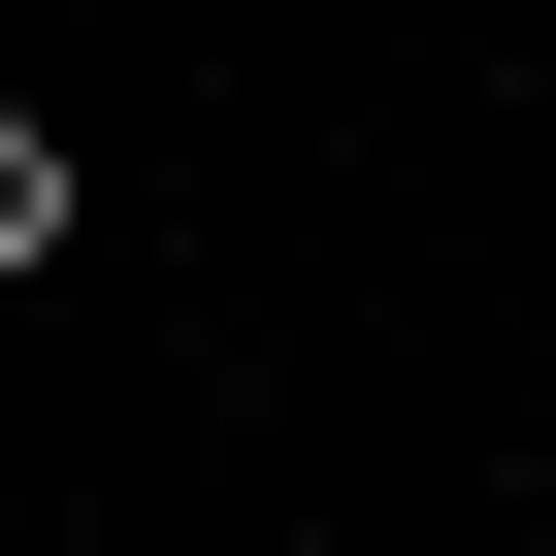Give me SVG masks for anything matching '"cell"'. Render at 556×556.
Here are the masks:
<instances>
[{
    "label": "cell",
    "instance_id": "1",
    "mask_svg": "<svg viewBox=\"0 0 556 556\" xmlns=\"http://www.w3.org/2000/svg\"><path fill=\"white\" fill-rule=\"evenodd\" d=\"M34 262H66V131L0 99V295H34Z\"/></svg>",
    "mask_w": 556,
    "mask_h": 556
}]
</instances>
